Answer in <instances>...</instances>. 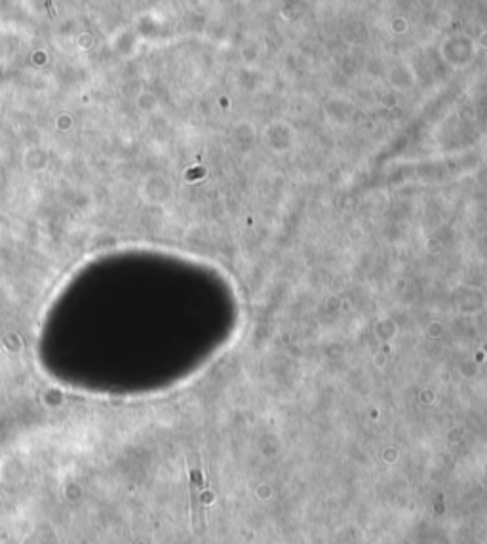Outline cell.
<instances>
[{
  "mask_svg": "<svg viewBox=\"0 0 487 544\" xmlns=\"http://www.w3.org/2000/svg\"><path fill=\"white\" fill-rule=\"evenodd\" d=\"M191 483H193V518H194V529L198 531V521H202V516L198 512L200 506V487H202V478H200V470L196 467H191Z\"/></svg>",
  "mask_w": 487,
  "mask_h": 544,
  "instance_id": "6da1fadb",
  "label": "cell"
}]
</instances>
